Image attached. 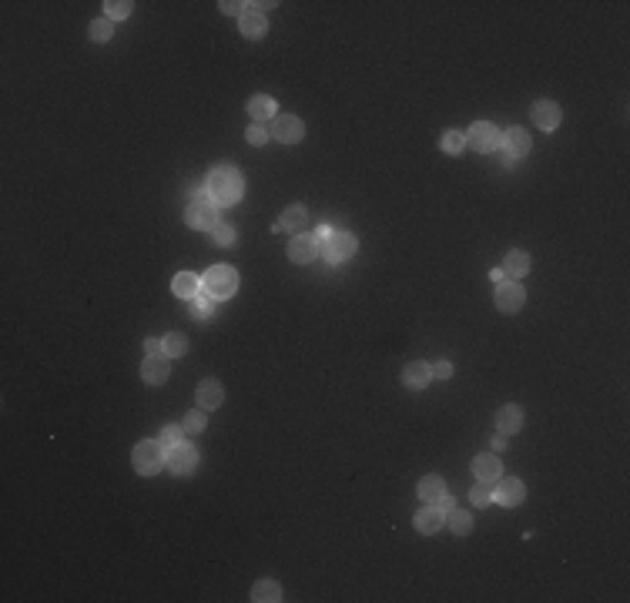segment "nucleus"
<instances>
[{
  "instance_id": "obj_14",
  "label": "nucleus",
  "mask_w": 630,
  "mask_h": 603,
  "mask_svg": "<svg viewBox=\"0 0 630 603\" xmlns=\"http://www.w3.org/2000/svg\"><path fill=\"white\" fill-rule=\"evenodd\" d=\"M168 373H171V365H168V356H148V359L141 362V379L148 385H161L168 379Z\"/></svg>"
},
{
  "instance_id": "obj_22",
  "label": "nucleus",
  "mask_w": 630,
  "mask_h": 603,
  "mask_svg": "<svg viewBox=\"0 0 630 603\" xmlns=\"http://www.w3.org/2000/svg\"><path fill=\"white\" fill-rule=\"evenodd\" d=\"M523 426V412L516 409V406H503L500 412H496V429H500L503 436H510V433H516Z\"/></svg>"
},
{
  "instance_id": "obj_25",
  "label": "nucleus",
  "mask_w": 630,
  "mask_h": 603,
  "mask_svg": "<svg viewBox=\"0 0 630 603\" xmlns=\"http://www.w3.org/2000/svg\"><path fill=\"white\" fill-rule=\"evenodd\" d=\"M503 275H513V279L530 275V255L527 252H510V255L503 258Z\"/></svg>"
},
{
  "instance_id": "obj_5",
  "label": "nucleus",
  "mask_w": 630,
  "mask_h": 603,
  "mask_svg": "<svg viewBox=\"0 0 630 603\" xmlns=\"http://www.w3.org/2000/svg\"><path fill=\"white\" fill-rule=\"evenodd\" d=\"M322 255L329 265H342L356 255V235L352 231H332L329 242H322Z\"/></svg>"
},
{
  "instance_id": "obj_13",
  "label": "nucleus",
  "mask_w": 630,
  "mask_h": 603,
  "mask_svg": "<svg viewBox=\"0 0 630 603\" xmlns=\"http://www.w3.org/2000/svg\"><path fill=\"white\" fill-rule=\"evenodd\" d=\"M194 399H198V406L202 409H218L221 406V399H225V389H221L218 379H205V382H198V392H194Z\"/></svg>"
},
{
  "instance_id": "obj_9",
  "label": "nucleus",
  "mask_w": 630,
  "mask_h": 603,
  "mask_svg": "<svg viewBox=\"0 0 630 603\" xmlns=\"http://www.w3.org/2000/svg\"><path fill=\"white\" fill-rule=\"evenodd\" d=\"M194 462H198V452H194V446H188V443L168 446V462H165V469H171L175 476H188V473L194 469Z\"/></svg>"
},
{
  "instance_id": "obj_36",
  "label": "nucleus",
  "mask_w": 630,
  "mask_h": 603,
  "mask_svg": "<svg viewBox=\"0 0 630 603\" xmlns=\"http://www.w3.org/2000/svg\"><path fill=\"white\" fill-rule=\"evenodd\" d=\"M181 436H185V429H181V426H165V433H161V446H178Z\"/></svg>"
},
{
  "instance_id": "obj_23",
  "label": "nucleus",
  "mask_w": 630,
  "mask_h": 603,
  "mask_svg": "<svg viewBox=\"0 0 630 603\" xmlns=\"http://www.w3.org/2000/svg\"><path fill=\"white\" fill-rule=\"evenodd\" d=\"M279 225H282V231H302L305 225H309V211H305V205H292V208H285L282 211V218H279Z\"/></svg>"
},
{
  "instance_id": "obj_42",
  "label": "nucleus",
  "mask_w": 630,
  "mask_h": 603,
  "mask_svg": "<svg viewBox=\"0 0 630 603\" xmlns=\"http://www.w3.org/2000/svg\"><path fill=\"white\" fill-rule=\"evenodd\" d=\"M503 446H506V436H503V433H500V436H493V450L500 452V450H503Z\"/></svg>"
},
{
  "instance_id": "obj_12",
  "label": "nucleus",
  "mask_w": 630,
  "mask_h": 603,
  "mask_svg": "<svg viewBox=\"0 0 630 603\" xmlns=\"http://www.w3.org/2000/svg\"><path fill=\"white\" fill-rule=\"evenodd\" d=\"M322 245L315 242V235H298L296 242L288 245V258L296 262V265H309L315 262V252H319Z\"/></svg>"
},
{
  "instance_id": "obj_34",
  "label": "nucleus",
  "mask_w": 630,
  "mask_h": 603,
  "mask_svg": "<svg viewBox=\"0 0 630 603\" xmlns=\"http://www.w3.org/2000/svg\"><path fill=\"white\" fill-rule=\"evenodd\" d=\"M202 429H205V409L188 412V419H185V433H202Z\"/></svg>"
},
{
  "instance_id": "obj_31",
  "label": "nucleus",
  "mask_w": 630,
  "mask_h": 603,
  "mask_svg": "<svg viewBox=\"0 0 630 603\" xmlns=\"http://www.w3.org/2000/svg\"><path fill=\"white\" fill-rule=\"evenodd\" d=\"M188 308H192L194 319H208V315H211V308H215V298H211V295H194Z\"/></svg>"
},
{
  "instance_id": "obj_21",
  "label": "nucleus",
  "mask_w": 630,
  "mask_h": 603,
  "mask_svg": "<svg viewBox=\"0 0 630 603\" xmlns=\"http://www.w3.org/2000/svg\"><path fill=\"white\" fill-rule=\"evenodd\" d=\"M503 144H506V154H513V158L530 154V134L523 128H510L506 131V138H503Z\"/></svg>"
},
{
  "instance_id": "obj_3",
  "label": "nucleus",
  "mask_w": 630,
  "mask_h": 603,
  "mask_svg": "<svg viewBox=\"0 0 630 603\" xmlns=\"http://www.w3.org/2000/svg\"><path fill=\"white\" fill-rule=\"evenodd\" d=\"M131 462H134V469L141 476H155L165 469V462H168V452L161 443H155V439H144V443H138L134 446V452H131Z\"/></svg>"
},
{
  "instance_id": "obj_16",
  "label": "nucleus",
  "mask_w": 630,
  "mask_h": 603,
  "mask_svg": "<svg viewBox=\"0 0 630 603\" xmlns=\"http://www.w3.org/2000/svg\"><path fill=\"white\" fill-rule=\"evenodd\" d=\"M527 496V486L520 483V479H503L500 489L493 493V503H500V506H520Z\"/></svg>"
},
{
  "instance_id": "obj_35",
  "label": "nucleus",
  "mask_w": 630,
  "mask_h": 603,
  "mask_svg": "<svg viewBox=\"0 0 630 603\" xmlns=\"http://www.w3.org/2000/svg\"><path fill=\"white\" fill-rule=\"evenodd\" d=\"M245 138H248V144H265L269 141V131H265V124H248Z\"/></svg>"
},
{
  "instance_id": "obj_11",
  "label": "nucleus",
  "mask_w": 630,
  "mask_h": 603,
  "mask_svg": "<svg viewBox=\"0 0 630 603\" xmlns=\"http://www.w3.org/2000/svg\"><path fill=\"white\" fill-rule=\"evenodd\" d=\"M560 117H564V111H560V104L556 101H537L533 104V124L540 131H553L556 124H560Z\"/></svg>"
},
{
  "instance_id": "obj_40",
  "label": "nucleus",
  "mask_w": 630,
  "mask_h": 603,
  "mask_svg": "<svg viewBox=\"0 0 630 603\" xmlns=\"http://www.w3.org/2000/svg\"><path fill=\"white\" fill-rule=\"evenodd\" d=\"M218 7H221V13H238V17L245 13V4H232V0H221Z\"/></svg>"
},
{
  "instance_id": "obj_41",
  "label": "nucleus",
  "mask_w": 630,
  "mask_h": 603,
  "mask_svg": "<svg viewBox=\"0 0 630 603\" xmlns=\"http://www.w3.org/2000/svg\"><path fill=\"white\" fill-rule=\"evenodd\" d=\"M329 238H332V228H329V225H322V228H319V235H315V242L322 245V242H329Z\"/></svg>"
},
{
  "instance_id": "obj_19",
  "label": "nucleus",
  "mask_w": 630,
  "mask_h": 603,
  "mask_svg": "<svg viewBox=\"0 0 630 603\" xmlns=\"http://www.w3.org/2000/svg\"><path fill=\"white\" fill-rule=\"evenodd\" d=\"M198 288H202V279H198L194 271H178L175 282H171V292H175L181 302H192V298L198 295Z\"/></svg>"
},
{
  "instance_id": "obj_28",
  "label": "nucleus",
  "mask_w": 630,
  "mask_h": 603,
  "mask_svg": "<svg viewBox=\"0 0 630 603\" xmlns=\"http://www.w3.org/2000/svg\"><path fill=\"white\" fill-rule=\"evenodd\" d=\"M161 342H165V356H171V359H175V356H185V352H188V339H185L181 332L165 335Z\"/></svg>"
},
{
  "instance_id": "obj_6",
  "label": "nucleus",
  "mask_w": 630,
  "mask_h": 603,
  "mask_svg": "<svg viewBox=\"0 0 630 603\" xmlns=\"http://www.w3.org/2000/svg\"><path fill=\"white\" fill-rule=\"evenodd\" d=\"M503 141V134L496 124H489V121H476L473 128H469V134H466V144H473L479 154H489V151H496Z\"/></svg>"
},
{
  "instance_id": "obj_33",
  "label": "nucleus",
  "mask_w": 630,
  "mask_h": 603,
  "mask_svg": "<svg viewBox=\"0 0 630 603\" xmlns=\"http://www.w3.org/2000/svg\"><path fill=\"white\" fill-rule=\"evenodd\" d=\"M104 7H107V17H111V21H121V17H128L131 13L134 4H128V0H107Z\"/></svg>"
},
{
  "instance_id": "obj_26",
  "label": "nucleus",
  "mask_w": 630,
  "mask_h": 603,
  "mask_svg": "<svg viewBox=\"0 0 630 603\" xmlns=\"http://www.w3.org/2000/svg\"><path fill=\"white\" fill-rule=\"evenodd\" d=\"M252 600H255V603H275V600H282V587H279L275 580H258L255 590H252Z\"/></svg>"
},
{
  "instance_id": "obj_1",
  "label": "nucleus",
  "mask_w": 630,
  "mask_h": 603,
  "mask_svg": "<svg viewBox=\"0 0 630 603\" xmlns=\"http://www.w3.org/2000/svg\"><path fill=\"white\" fill-rule=\"evenodd\" d=\"M205 188H208V198H211L215 205H235V201H242L245 181H242V175H238V168L218 165L208 175Z\"/></svg>"
},
{
  "instance_id": "obj_2",
  "label": "nucleus",
  "mask_w": 630,
  "mask_h": 603,
  "mask_svg": "<svg viewBox=\"0 0 630 603\" xmlns=\"http://www.w3.org/2000/svg\"><path fill=\"white\" fill-rule=\"evenodd\" d=\"M202 288H205V295H211L215 302L221 298H232L238 292V271L228 269V265H215V269H208L202 275Z\"/></svg>"
},
{
  "instance_id": "obj_7",
  "label": "nucleus",
  "mask_w": 630,
  "mask_h": 603,
  "mask_svg": "<svg viewBox=\"0 0 630 603\" xmlns=\"http://www.w3.org/2000/svg\"><path fill=\"white\" fill-rule=\"evenodd\" d=\"M419 496H423L426 503L439 506L443 513L453 510V496H450V489H446V483H443V476H423V479H419Z\"/></svg>"
},
{
  "instance_id": "obj_18",
  "label": "nucleus",
  "mask_w": 630,
  "mask_h": 603,
  "mask_svg": "<svg viewBox=\"0 0 630 603\" xmlns=\"http://www.w3.org/2000/svg\"><path fill=\"white\" fill-rule=\"evenodd\" d=\"M429 379H433V369H429L426 362H409V365L402 369V385H406V389H416V392H419V389L429 385Z\"/></svg>"
},
{
  "instance_id": "obj_24",
  "label": "nucleus",
  "mask_w": 630,
  "mask_h": 603,
  "mask_svg": "<svg viewBox=\"0 0 630 603\" xmlns=\"http://www.w3.org/2000/svg\"><path fill=\"white\" fill-rule=\"evenodd\" d=\"M248 115H252V121H255V124H262V121L275 117V101H272L269 94H258V98H252V101H248Z\"/></svg>"
},
{
  "instance_id": "obj_8",
  "label": "nucleus",
  "mask_w": 630,
  "mask_h": 603,
  "mask_svg": "<svg viewBox=\"0 0 630 603\" xmlns=\"http://www.w3.org/2000/svg\"><path fill=\"white\" fill-rule=\"evenodd\" d=\"M305 134V124L298 121L296 115H275L272 117V138L285 144H298Z\"/></svg>"
},
{
  "instance_id": "obj_27",
  "label": "nucleus",
  "mask_w": 630,
  "mask_h": 603,
  "mask_svg": "<svg viewBox=\"0 0 630 603\" xmlns=\"http://www.w3.org/2000/svg\"><path fill=\"white\" fill-rule=\"evenodd\" d=\"M450 529L456 537H466V533L473 529V516L463 513V510H450Z\"/></svg>"
},
{
  "instance_id": "obj_38",
  "label": "nucleus",
  "mask_w": 630,
  "mask_h": 603,
  "mask_svg": "<svg viewBox=\"0 0 630 603\" xmlns=\"http://www.w3.org/2000/svg\"><path fill=\"white\" fill-rule=\"evenodd\" d=\"M429 369H433V375H436V379H450V375H453V365H450V362H436V365H429Z\"/></svg>"
},
{
  "instance_id": "obj_43",
  "label": "nucleus",
  "mask_w": 630,
  "mask_h": 603,
  "mask_svg": "<svg viewBox=\"0 0 630 603\" xmlns=\"http://www.w3.org/2000/svg\"><path fill=\"white\" fill-rule=\"evenodd\" d=\"M489 279H493V282L500 285V282H503V269H493V271H489Z\"/></svg>"
},
{
  "instance_id": "obj_4",
  "label": "nucleus",
  "mask_w": 630,
  "mask_h": 603,
  "mask_svg": "<svg viewBox=\"0 0 630 603\" xmlns=\"http://www.w3.org/2000/svg\"><path fill=\"white\" fill-rule=\"evenodd\" d=\"M185 221L198 231H211L218 225V205H215L211 198H205V194H198L192 205H188V211H185Z\"/></svg>"
},
{
  "instance_id": "obj_39",
  "label": "nucleus",
  "mask_w": 630,
  "mask_h": 603,
  "mask_svg": "<svg viewBox=\"0 0 630 603\" xmlns=\"http://www.w3.org/2000/svg\"><path fill=\"white\" fill-rule=\"evenodd\" d=\"M144 352H148V356H165V342H158V339H148V342H144Z\"/></svg>"
},
{
  "instance_id": "obj_10",
  "label": "nucleus",
  "mask_w": 630,
  "mask_h": 603,
  "mask_svg": "<svg viewBox=\"0 0 630 603\" xmlns=\"http://www.w3.org/2000/svg\"><path fill=\"white\" fill-rule=\"evenodd\" d=\"M527 302V292L520 282H500L496 285V308L500 312H520Z\"/></svg>"
},
{
  "instance_id": "obj_37",
  "label": "nucleus",
  "mask_w": 630,
  "mask_h": 603,
  "mask_svg": "<svg viewBox=\"0 0 630 603\" xmlns=\"http://www.w3.org/2000/svg\"><path fill=\"white\" fill-rule=\"evenodd\" d=\"M469 500H473L476 506H489V503H493V493H489V489H483V486H476L473 493H469Z\"/></svg>"
},
{
  "instance_id": "obj_20",
  "label": "nucleus",
  "mask_w": 630,
  "mask_h": 603,
  "mask_svg": "<svg viewBox=\"0 0 630 603\" xmlns=\"http://www.w3.org/2000/svg\"><path fill=\"white\" fill-rule=\"evenodd\" d=\"M238 21H242V34L248 40H262L265 37V30H269V21H265V13L262 11H245Z\"/></svg>"
},
{
  "instance_id": "obj_30",
  "label": "nucleus",
  "mask_w": 630,
  "mask_h": 603,
  "mask_svg": "<svg viewBox=\"0 0 630 603\" xmlns=\"http://www.w3.org/2000/svg\"><path fill=\"white\" fill-rule=\"evenodd\" d=\"M115 37V27H111V17H104V21H94L91 24V40H98V44H104V40H111Z\"/></svg>"
},
{
  "instance_id": "obj_29",
  "label": "nucleus",
  "mask_w": 630,
  "mask_h": 603,
  "mask_svg": "<svg viewBox=\"0 0 630 603\" xmlns=\"http://www.w3.org/2000/svg\"><path fill=\"white\" fill-rule=\"evenodd\" d=\"M439 144H443V151L446 154H460L466 148V134H460V131H446Z\"/></svg>"
},
{
  "instance_id": "obj_32",
  "label": "nucleus",
  "mask_w": 630,
  "mask_h": 603,
  "mask_svg": "<svg viewBox=\"0 0 630 603\" xmlns=\"http://www.w3.org/2000/svg\"><path fill=\"white\" fill-rule=\"evenodd\" d=\"M211 242L218 245V248H228V245H235V228L232 225H215V228H211Z\"/></svg>"
},
{
  "instance_id": "obj_15",
  "label": "nucleus",
  "mask_w": 630,
  "mask_h": 603,
  "mask_svg": "<svg viewBox=\"0 0 630 603\" xmlns=\"http://www.w3.org/2000/svg\"><path fill=\"white\" fill-rule=\"evenodd\" d=\"M443 523H446V516H443V510L439 506H426V510H419V513L412 516V527L419 529V533H439L443 529Z\"/></svg>"
},
{
  "instance_id": "obj_17",
  "label": "nucleus",
  "mask_w": 630,
  "mask_h": 603,
  "mask_svg": "<svg viewBox=\"0 0 630 603\" xmlns=\"http://www.w3.org/2000/svg\"><path fill=\"white\" fill-rule=\"evenodd\" d=\"M473 473H476V479H479V483H496V479L503 476V462L496 459L493 452H486V456H476Z\"/></svg>"
}]
</instances>
